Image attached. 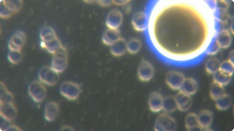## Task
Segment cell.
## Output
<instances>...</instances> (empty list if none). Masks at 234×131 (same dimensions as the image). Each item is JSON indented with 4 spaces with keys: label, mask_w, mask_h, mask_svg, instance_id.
Here are the masks:
<instances>
[{
    "label": "cell",
    "mask_w": 234,
    "mask_h": 131,
    "mask_svg": "<svg viewBox=\"0 0 234 131\" xmlns=\"http://www.w3.org/2000/svg\"><path fill=\"white\" fill-rule=\"evenodd\" d=\"M185 78L182 73L176 71H171L166 74L165 81L168 86L173 90H180Z\"/></svg>",
    "instance_id": "cell-6"
},
{
    "label": "cell",
    "mask_w": 234,
    "mask_h": 131,
    "mask_svg": "<svg viewBox=\"0 0 234 131\" xmlns=\"http://www.w3.org/2000/svg\"><path fill=\"white\" fill-rule=\"evenodd\" d=\"M215 101L216 106L217 109L224 111L228 109L230 107L232 99L229 95L225 93Z\"/></svg>",
    "instance_id": "cell-18"
},
{
    "label": "cell",
    "mask_w": 234,
    "mask_h": 131,
    "mask_svg": "<svg viewBox=\"0 0 234 131\" xmlns=\"http://www.w3.org/2000/svg\"><path fill=\"white\" fill-rule=\"evenodd\" d=\"M234 63L229 60L223 61L221 63L219 70L224 74L232 76L234 72Z\"/></svg>",
    "instance_id": "cell-24"
},
{
    "label": "cell",
    "mask_w": 234,
    "mask_h": 131,
    "mask_svg": "<svg viewBox=\"0 0 234 131\" xmlns=\"http://www.w3.org/2000/svg\"><path fill=\"white\" fill-rule=\"evenodd\" d=\"M148 20V14L144 11H140L134 14L132 18L131 23L135 30L142 32L147 29Z\"/></svg>",
    "instance_id": "cell-5"
},
{
    "label": "cell",
    "mask_w": 234,
    "mask_h": 131,
    "mask_svg": "<svg viewBox=\"0 0 234 131\" xmlns=\"http://www.w3.org/2000/svg\"><path fill=\"white\" fill-rule=\"evenodd\" d=\"M232 40V36L229 31L223 29L218 34L216 41L220 48H226L230 46Z\"/></svg>",
    "instance_id": "cell-13"
},
{
    "label": "cell",
    "mask_w": 234,
    "mask_h": 131,
    "mask_svg": "<svg viewBox=\"0 0 234 131\" xmlns=\"http://www.w3.org/2000/svg\"><path fill=\"white\" fill-rule=\"evenodd\" d=\"M225 93L223 86L213 82L210 90V96L212 99L215 101Z\"/></svg>",
    "instance_id": "cell-19"
},
{
    "label": "cell",
    "mask_w": 234,
    "mask_h": 131,
    "mask_svg": "<svg viewBox=\"0 0 234 131\" xmlns=\"http://www.w3.org/2000/svg\"><path fill=\"white\" fill-rule=\"evenodd\" d=\"M0 102H12L13 97L12 94L7 89L5 84L0 83Z\"/></svg>",
    "instance_id": "cell-23"
},
{
    "label": "cell",
    "mask_w": 234,
    "mask_h": 131,
    "mask_svg": "<svg viewBox=\"0 0 234 131\" xmlns=\"http://www.w3.org/2000/svg\"><path fill=\"white\" fill-rule=\"evenodd\" d=\"M177 127L175 119L166 112L161 113L158 116L154 125V129L156 131H175Z\"/></svg>",
    "instance_id": "cell-1"
},
{
    "label": "cell",
    "mask_w": 234,
    "mask_h": 131,
    "mask_svg": "<svg viewBox=\"0 0 234 131\" xmlns=\"http://www.w3.org/2000/svg\"><path fill=\"white\" fill-rule=\"evenodd\" d=\"M232 76L225 74L219 70L213 74V82L223 86L228 84Z\"/></svg>",
    "instance_id": "cell-21"
},
{
    "label": "cell",
    "mask_w": 234,
    "mask_h": 131,
    "mask_svg": "<svg viewBox=\"0 0 234 131\" xmlns=\"http://www.w3.org/2000/svg\"><path fill=\"white\" fill-rule=\"evenodd\" d=\"M130 1L129 0H121L114 1L115 4L120 5H124L128 4Z\"/></svg>",
    "instance_id": "cell-25"
},
{
    "label": "cell",
    "mask_w": 234,
    "mask_h": 131,
    "mask_svg": "<svg viewBox=\"0 0 234 131\" xmlns=\"http://www.w3.org/2000/svg\"><path fill=\"white\" fill-rule=\"evenodd\" d=\"M127 42L125 39L120 38L112 45L111 52L115 56L122 55L127 50Z\"/></svg>",
    "instance_id": "cell-17"
},
{
    "label": "cell",
    "mask_w": 234,
    "mask_h": 131,
    "mask_svg": "<svg viewBox=\"0 0 234 131\" xmlns=\"http://www.w3.org/2000/svg\"><path fill=\"white\" fill-rule=\"evenodd\" d=\"M178 109L182 111L188 110L192 104V99L190 96L179 90L175 96Z\"/></svg>",
    "instance_id": "cell-10"
},
{
    "label": "cell",
    "mask_w": 234,
    "mask_h": 131,
    "mask_svg": "<svg viewBox=\"0 0 234 131\" xmlns=\"http://www.w3.org/2000/svg\"><path fill=\"white\" fill-rule=\"evenodd\" d=\"M198 84L195 79L191 78H185L180 91L190 96L194 94L197 91Z\"/></svg>",
    "instance_id": "cell-12"
},
{
    "label": "cell",
    "mask_w": 234,
    "mask_h": 131,
    "mask_svg": "<svg viewBox=\"0 0 234 131\" xmlns=\"http://www.w3.org/2000/svg\"><path fill=\"white\" fill-rule=\"evenodd\" d=\"M178 109L175 97L168 96L164 98L162 110L168 113L175 112Z\"/></svg>",
    "instance_id": "cell-16"
},
{
    "label": "cell",
    "mask_w": 234,
    "mask_h": 131,
    "mask_svg": "<svg viewBox=\"0 0 234 131\" xmlns=\"http://www.w3.org/2000/svg\"><path fill=\"white\" fill-rule=\"evenodd\" d=\"M58 73L51 67L45 66L39 71L38 77L40 81L49 86L54 85L58 80Z\"/></svg>",
    "instance_id": "cell-3"
},
{
    "label": "cell",
    "mask_w": 234,
    "mask_h": 131,
    "mask_svg": "<svg viewBox=\"0 0 234 131\" xmlns=\"http://www.w3.org/2000/svg\"><path fill=\"white\" fill-rule=\"evenodd\" d=\"M60 111L59 107L56 102H50L46 104L44 109V116L46 120L53 121L58 117Z\"/></svg>",
    "instance_id": "cell-9"
},
{
    "label": "cell",
    "mask_w": 234,
    "mask_h": 131,
    "mask_svg": "<svg viewBox=\"0 0 234 131\" xmlns=\"http://www.w3.org/2000/svg\"><path fill=\"white\" fill-rule=\"evenodd\" d=\"M141 45V42L139 39L132 38L127 42V50L130 54H136L139 51Z\"/></svg>",
    "instance_id": "cell-22"
},
{
    "label": "cell",
    "mask_w": 234,
    "mask_h": 131,
    "mask_svg": "<svg viewBox=\"0 0 234 131\" xmlns=\"http://www.w3.org/2000/svg\"><path fill=\"white\" fill-rule=\"evenodd\" d=\"M234 63V51H231L230 52L229 56V59L228 60Z\"/></svg>",
    "instance_id": "cell-26"
},
{
    "label": "cell",
    "mask_w": 234,
    "mask_h": 131,
    "mask_svg": "<svg viewBox=\"0 0 234 131\" xmlns=\"http://www.w3.org/2000/svg\"><path fill=\"white\" fill-rule=\"evenodd\" d=\"M164 97L157 92H154L150 95L148 104L150 110L153 113H157L162 110Z\"/></svg>",
    "instance_id": "cell-8"
},
{
    "label": "cell",
    "mask_w": 234,
    "mask_h": 131,
    "mask_svg": "<svg viewBox=\"0 0 234 131\" xmlns=\"http://www.w3.org/2000/svg\"><path fill=\"white\" fill-rule=\"evenodd\" d=\"M123 19V15L120 11L117 9L112 10L109 15L108 20V26L110 29H117L121 25Z\"/></svg>",
    "instance_id": "cell-14"
},
{
    "label": "cell",
    "mask_w": 234,
    "mask_h": 131,
    "mask_svg": "<svg viewBox=\"0 0 234 131\" xmlns=\"http://www.w3.org/2000/svg\"><path fill=\"white\" fill-rule=\"evenodd\" d=\"M0 113L2 118L9 122L16 118L17 110L12 102H0Z\"/></svg>",
    "instance_id": "cell-7"
},
{
    "label": "cell",
    "mask_w": 234,
    "mask_h": 131,
    "mask_svg": "<svg viewBox=\"0 0 234 131\" xmlns=\"http://www.w3.org/2000/svg\"><path fill=\"white\" fill-rule=\"evenodd\" d=\"M185 125L189 131L202 130L199 124L197 115L194 113H190L187 115L185 118Z\"/></svg>",
    "instance_id": "cell-15"
},
{
    "label": "cell",
    "mask_w": 234,
    "mask_h": 131,
    "mask_svg": "<svg viewBox=\"0 0 234 131\" xmlns=\"http://www.w3.org/2000/svg\"><path fill=\"white\" fill-rule=\"evenodd\" d=\"M221 63L216 58H209L207 60L205 65L207 72L209 74H213L219 70Z\"/></svg>",
    "instance_id": "cell-20"
},
{
    "label": "cell",
    "mask_w": 234,
    "mask_h": 131,
    "mask_svg": "<svg viewBox=\"0 0 234 131\" xmlns=\"http://www.w3.org/2000/svg\"><path fill=\"white\" fill-rule=\"evenodd\" d=\"M29 95L35 102H40L45 99L47 89L43 83L40 81H35L30 83L28 88Z\"/></svg>",
    "instance_id": "cell-2"
},
{
    "label": "cell",
    "mask_w": 234,
    "mask_h": 131,
    "mask_svg": "<svg viewBox=\"0 0 234 131\" xmlns=\"http://www.w3.org/2000/svg\"><path fill=\"white\" fill-rule=\"evenodd\" d=\"M153 66L149 61L143 60L140 63L137 69V76L141 81L147 82L150 81L154 75Z\"/></svg>",
    "instance_id": "cell-4"
},
{
    "label": "cell",
    "mask_w": 234,
    "mask_h": 131,
    "mask_svg": "<svg viewBox=\"0 0 234 131\" xmlns=\"http://www.w3.org/2000/svg\"><path fill=\"white\" fill-rule=\"evenodd\" d=\"M197 116L199 124L202 129L208 130L212 123V112L209 110L203 109L200 111Z\"/></svg>",
    "instance_id": "cell-11"
}]
</instances>
